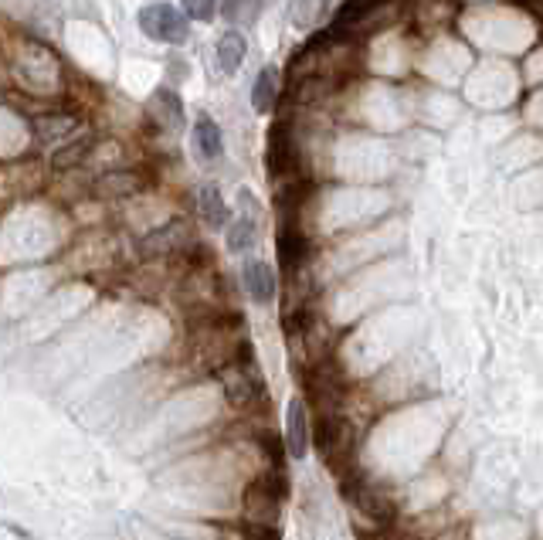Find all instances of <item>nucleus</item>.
<instances>
[{"instance_id": "obj_3", "label": "nucleus", "mask_w": 543, "mask_h": 540, "mask_svg": "<svg viewBox=\"0 0 543 540\" xmlns=\"http://www.w3.org/2000/svg\"><path fill=\"white\" fill-rule=\"evenodd\" d=\"M340 493L347 496V500H353V507H357L370 520L391 524V520L398 517V503H394L391 496L381 490V486H370V483H364V479L353 476V473L340 479Z\"/></svg>"}, {"instance_id": "obj_20", "label": "nucleus", "mask_w": 543, "mask_h": 540, "mask_svg": "<svg viewBox=\"0 0 543 540\" xmlns=\"http://www.w3.org/2000/svg\"><path fill=\"white\" fill-rule=\"evenodd\" d=\"M245 540H282V534H279V527H272V524H252Z\"/></svg>"}, {"instance_id": "obj_4", "label": "nucleus", "mask_w": 543, "mask_h": 540, "mask_svg": "<svg viewBox=\"0 0 543 540\" xmlns=\"http://www.w3.org/2000/svg\"><path fill=\"white\" fill-rule=\"evenodd\" d=\"M224 394H228V401L235 408H252L258 398H262V381H258V374L248 367V354L241 357V364L235 367H228L224 371Z\"/></svg>"}, {"instance_id": "obj_13", "label": "nucleus", "mask_w": 543, "mask_h": 540, "mask_svg": "<svg viewBox=\"0 0 543 540\" xmlns=\"http://www.w3.org/2000/svg\"><path fill=\"white\" fill-rule=\"evenodd\" d=\"M197 214H201L211 228L228 225V204H224V197L218 194V187L204 184L201 191H197Z\"/></svg>"}, {"instance_id": "obj_15", "label": "nucleus", "mask_w": 543, "mask_h": 540, "mask_svg": "<svg viewBox=\"0 0 543 540\" xmlns=\"http://www.w3.org/2000/svg\"><path fill=\"white\" fill-rule=\"evenodd\" d=\"M258 242V225L252 214H241V218L228 221V248L231 252H248Z\"/></svg>"}, {"instance_id": "obj_17", "label": "nucleus", "mask_w": 543, "mask_h": 540, "mask_svg": "<svg viewBox=\"0 0 543 540\" xmlns=\"http://www.w3.org/2000/svg\"><path fill=\"white\" fill-rule=\"evenodd\" d=\"M136 187H140V180H136L133 174H109L99 180V194H133Z\"/></svg>"}, {"instance_id": "obj_19", "label": "nucleus", "mask_w": 543, "mask_h": 540, "mask_svg": "<svg viewBox=\"0 0 543 540\" xmlns=\"http://www.w3.org/2000/svg\"><path fill=\"white\" fill-rule=\"evenodd\" d=\"M218 4L221 0H184V14L194 17V21H214Z\"/></svg>"}, {"instance_id": "obj_10", "label": "nucleus", "mask_w": 543, "mask_h": 540, "mask_svg": "<svg viewBox=\"0 0 543 540\" xmlns=\"http://www.w3.org/2000/svg\"><path fill=\"white\" fill-rule=\"evenodd\" d=\"M194 150L201 153L204 160H218L224 150L221 126L214 123L208 113H197V119H194Z\"/></svg>"}, {"instance_id": "obj_12", "label": "nucleus", "mask_w": 543, "mask_h": 540, "mask_svg": "<svg viewBox=\"0 0 543 540\" xmlns=\"http://www.w3.org/2000/svg\"><path fill=\"white\" fill-rule=\"evenodd\" d=\"M150 106L160 113V123L167 126V130H180V126H184V102H180V96H177L174 89L160 85V89L153 92Z\"/></svg>"}, {"instance_id": "obj_8", "label": "nucleus", "mask_w": 543, "mask_h": 540, "mask_svg": "<svg viewBox=\"0 0 543 540\" xmlns=\"http://www.w3.org/2000/svg\"><path fill=\"white\" fill-rule=\"evenodd\" d=\"M279 510H282L279 496H275L269 486L262 483V479H255V483L248 486V493H245V517L252 520V524H272L275 527Z\"/></svg>"}, {"instance_id": "obj_16", "label": "nucleus", "mask_w": 543, "mask_h": 540, "mask_svg": "<svg viewBox=\"0 0 543 540\" xmlns=\"http://www.w3.org/2000/svg\"><path fill=\"white\" fill-rule=\"evenodd\" d=\"M262 7H265V0H221L218 11L224 21H231V24H252L255 17L262 14Z\"/></svg>"}, {"instance_id": "obj_2", "label": "nucleus", "mask_w": 543, "mask_h": 540, "mask_svg": "<svg viewBox=\"0 0 543 540\" xmlns=\"http://www.w3.org/2000/svg\"><path fill=\"white\" fill-rule=\"evenodd\" d=\"M316 449L326 459V466L347 469L353 459V425L343 415H323L316 422Z\"/></svg>"}, {"instance_id": "obj_9", "label": "nucleus", "mask_w": 543, "mask_h": 540, "mask_svg": "<svg viewBox=\"0 0 543 540\" xmlns=\"http://www.w3.org/2000/svg\"><path fill=\"white\" fill-rule=\"evenodd\" d=\"M245 55H248V41L241 31H224L218 45H214V58H218V68L224 75H235L241 62H245Z\"/></svg>"}, {"instance_id": "obj_11", "label": "nucleus", "mask_w": 543, "mask_h": 540, "mask_svg": "<svg viewBox=\"0 0 543 540\" xmlns=\"http://www.w3.org/2000/svg\"><path fill=\"white\" fill-rule=\"evenodd\" d=\"M275 99H279V68L265 65L262 72L255 75V85H252V109L255 113H272Z\"/></svg>"}, {"instance_id": "obj_18", "label": "nucleus", "mask_w": 543, "mask_h": 540, "mask_svg": "<svg viewBox=\"0 0 543 540\" xmlns=\"http://www.w3.org/2000/svg\"><path fill=\"white\" fill-rule=\"evenodd\" d=\"M89 147H92V140H75V143H68L65 150H58L55 167H62V170L75 167L79 160H85V150H89Z\"/></svg>"}, {"instance_id": "obj_1", "label": "nucleus", "mask_w": 543, "mask_h": 540, "mask_svg": "<svg viewBox=\"0 0 543 540\" xmlns=\"http://www.w3.org/2000/svg\"><path fill=\"white\" fill-rule=\"evenodd\" d=\"M140 28L160 45H184L191 34V17L174 4H146L140 11Z\"/></svg>"}, {"instance_id": "obj_14", "label": "nucleus", "mask_w": 543, "mask_h": 540, "mask_svg": "<svg viewBox=\"0 0 543 540\" xmlns=\"http://www.w3.org/2000/svg\"><path fill=\"white\" fill-rule=\"evenodd\" d=\"M330 4L333 0H292V7H289V14H292V24L296 28H316V24L323 21L326 11H330Z\"/></svg>"}, {"instance_id": "obj_6", "label": "nucleus", "mask_w": 543, "mask_h": 540, "mask_svg": "<svg viewBox=\"0 0 543 540\" xmlns=\"http://www.w3.org/2000/svg\"><path fill=\"white\" fill-rule=\"evenodd\" d=\"M187 238H191V225L177 218V221H167V225L153 228L150 235H143L140 252L143 255H170V252H177Z\"/></svg>"}, {"instance_id": "obj_5", "label": "nucleus", "mask_w": 543, "mask_h": 540, "mask_svg": "<svg viewBox=\"0 0 543 540\" xmlns=\"http://www.w3.org/2000/svg\"><path fill=\"white\" fill-rule=\"evenodd\" d=\"M313 428H309V411L303 398H292L286 408V452L292 459H306Z\"/></svg>"}, {"instance_id": "obj_7", "label": "nucleus", "mask_w": 543, "mask_h": 540, "mask_svg": "<svg viewBox=\"0 0 543 540\" xmlns=\"http://www.w3.org/2000/svg\"><path fill=\"white\" fill-rule=\"evenodd\" d=\"M241 282H245L248 296L255 299V303H272L275 299V289H279V282H275V272L269 262L262 259H245L241 265Z\"/></svg>"}]
</instances>
